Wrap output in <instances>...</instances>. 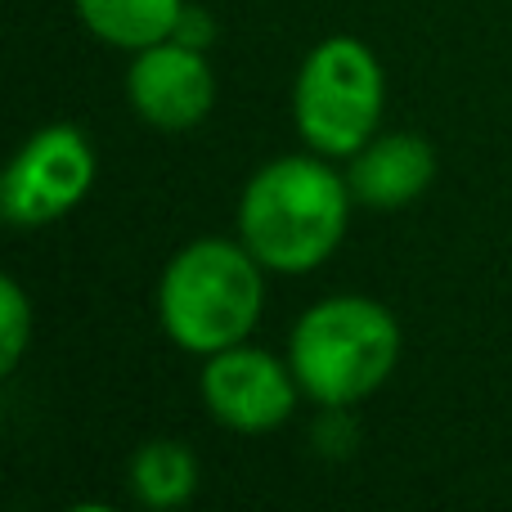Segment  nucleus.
Masks as SVG:
<instances>
[{
	"mask_svg": "<svg viewBox=\"0 0 512 512\" xmlns=\"http://www.w3.org/2000/svg\"><path fill=\"white\" fill-rule=\"evenodd\" d=\"M126 99L135 117L158 131H194L216 108V68L203 45L167 36L158 45L135 50L126 68Z\"/></svg>",
	"mask_w": 512,
	"mask_h": 512,
	"instance_id": "0eeeda50",
	"label": "nucleus"
},
{
	"mask_svg": "<svg viewBox=\"0 0 512 512\" xmlns=\"http://www.w3.org/2000/svg\"><path fill=\"white\" fill-rule=\"evenodd\" d=\"M288 364L301 396L319 409L360 405L400 364V319L382 301L337 292L301 310L288 337Z\"/></svg>",
	"mask_w": 512,
	"mask_h": 512,
	"instance_id": "7ed1b4c3",
	"label": "nucleus"
},
{
	"mask_svg": "<svg viewBox=\"0 0 512 512\" xmlns=\"http://www.w3.org/2000/svg\"><path fill=\"white\" fill-rule=\"evenodd\" d=\"M198 490V459L185 450L180 441H144L140 450L131 454V495L140 499L144 508H180L189 504Z\"/></svg>",
	"mask_w": 512,
	"mask_h": 512,
	"instance_id": "9d476101",
	"label": "nucleus"
},
{
	"mask_svg": "<svg viewBox=\"0 0 512 512\" xmlns=\"http://www.w3.org/2000/svg\"><path fill=\"white\" fill-rule=\"evenodd\" d=\"M32 342V301L23 283L0 279V373H14Z\"/></svg>",
	"mask_w": 512,
	"mask_h": 512,
	"instance_id": "9b49d317",
	"label": "nucleus"
},
{
	"mask_svg": "<svg viewBox=\"0 0 512 512\" xmlns=\"http://www.w3.org/2000/svg\"><path fill=\"white\" fill-rule=\"evenodd\" d=\"M265 310V265L243 239H194L158 279L162 333L189 355L248 342Z\"/></svg>",
	"mask_w": 512,
	"mask_h": 512,
	"instance_id": "f03ea898",
	"label": "nucleus"
},
{
	"mask_svg": "<svg viewBox=\"0 0 512 512\" xmlns=\"http://www.w3.org/2000/svg\"><path fill=\"white\" fill-rule=\"evenodd\" d=\"M95 149L90 140L68 122L41 126L0 180V212L18 230H41L54 225L90 194L95 185Z\"/></svg>",
	"mask_w": 512,
	"mask_h": 512,
	"instance_id": "39448f33",
	"label": "nucleus"
},
{
	"mask_svg": "<svg viewBox=\"0 0 512 512\" xmlns=\"http://www.w3.org/2000/svg\"><path fill=\"white\" fill-rule=\"evenodd\" d=\"M387 108L382 63L360 36H324L292 81V122L310 153L351 162L378 135Z\"/></svg>",
	"mask_w": 512,
	"mask_h": 512,
	"instance_id": "20e7f679",
	"label": "nucleus"
},
{
	"mask_svg": "<svg viewBox=\"0 0 512 512\" xmlns=\"http://www.w3.org/2000/svg\"><path fill=\"white\" fill-rule=\"evenodd\" d=\"M436 180V149L432 140L414 131H391L373 135L360 153L351 158L346 185H351L355 203L373 207V212H396L423 198Z\"/></svg>",
	"mask_w": 512,
	"mask_h": 512,
	"instance_id": "6e6552de",
	"label": "nucleus"
},
{
	"mask_svg": "<svg viewBox=\"0 0 512 512\" xmlns=\"http://www.w3.org/2000/svg\"><path fill=\"white\" fill-rule=\"evenodd\" d=\"M351 185L319 153H283L239 194V239L265 270L310 274L337 252L351 221Z\"/></svg>",
	"mask_w": 512,
	"mask_h": 512,
	"instance_id": "f257e3e1",
	"label": "nucleus"
},
{
	"mask_svg": "<svg viewBox=\"0 0 512 512\" xmlns=\"http://www.w3.org/2000/svg\"><path fill=\"white\" fill-rule=\"evenodd\" d=\"M198 396H203L207 414L221 427L243 436H261L288 423L301 387L292 378V364H283L279 355L261 351V346L239 342L203 360Z\"/></svg>",
	"mask_w": 512,
	"mask_h": 512,
	"instance_id": "423d86ee",
	"label": "nucleus"
},
{
	"mask_svg": "<svg viewBox=\"0 0 512 512\" xmlns=\"http://www.w3.org/2000/svg\"><path fill=\"white\" fill-rule=\"evenodd\" d=\"M90 36L117 50H144L176 36L185 18V0H72Z\"/></svg>",
	"mask_w": 512,
	"mask_h": 512,
	"instance_id": "1a4fd4ad",
	"label": "nucleus"
}]
</instances>
